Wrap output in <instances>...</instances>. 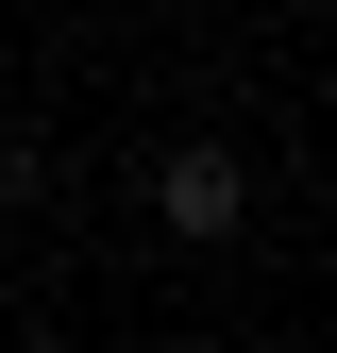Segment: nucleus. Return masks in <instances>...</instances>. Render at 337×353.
<instances>
[{
  "instance_id": "nucleus-1",
  "label": "nucleus",
  "mask_w": 337,
  "mask_h": 353,
  "mask_svg": "<svg viewBox=\"0 0 337 353\" xmlns=\"http://www.w3.org/2000/svg\"><path fill=\"white\" fill-rule=\"evenodd\" d=\"M152 219H168L186 252L236 236V219H253V168H236V152H168V168H152Z\"/></svg>"
}]
</instances>
